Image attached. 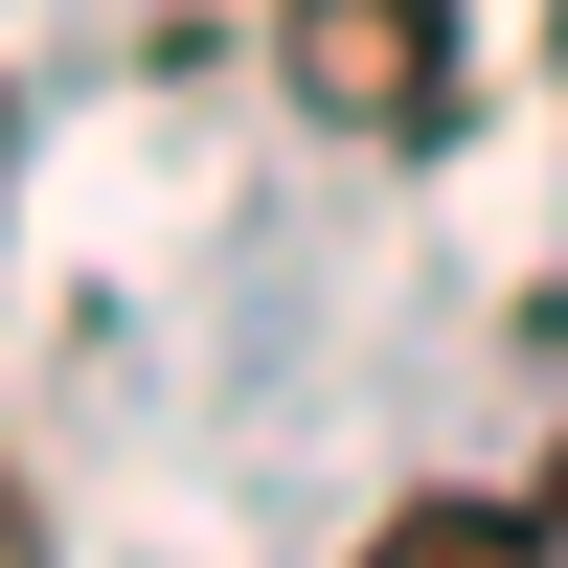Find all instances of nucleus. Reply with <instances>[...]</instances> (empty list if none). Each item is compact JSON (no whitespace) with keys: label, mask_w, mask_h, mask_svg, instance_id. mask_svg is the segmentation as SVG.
<instances>
[{"label":"nucleus","mask_w":568,"mask_h":568,"mask_svg":"<svg viewBox=\"0 0 568 568\" xmlns=\"http://www.w3.org/2000/svg\"><path fill=\"white\" fill-rule=\"evenodd\" d=\"M273 91L318 136H455V0H273Z\"/></svg>","instance_id":"obj_1"},{"label":"nucleus","mask_w":568,"mask_h":568,"mask_svg":"<svg viewBox=\"0 0 568 568\" xmlns=\"http://www.w3.org/2000/svg\"><path fill=\"white\" fill-rule=\"evenodd\" d=\"M364 568H568V455H546V478H500V500H387Z\"/></svg>","instance_id":"obj_2"},{"label":"nucleus","mask_w":568,"mask_h":568,"mask_svg":"<svg viewBox=\"0 0 568 568\" xmlns=\"http://www.w3.org/2000/svg\"><path fill=\"white\" fill-rule=\"evenodd\" d=\"M0 568H45V524H23V455H0Z\"/></svg>","instance_id":"obj_3"},{"label":"nucleus","mask_w":568,"mask_h":568,"mask_svg":"<svg viewBox=\"0 0 568 568\" xmlns=\"http://www.w3.org/2000/svg\"><path fill=\"white\" fill-rule=\"evenodd\" d=\"M0 136H23V91H0Z\"/></svg>","instance_id":"obj_4"}]
</instances>
